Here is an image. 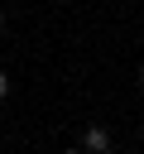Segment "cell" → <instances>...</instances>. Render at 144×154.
I'll return each mask as SVG.
<instances>
[{"instance_id": "obj_4", "label": "cell", "mask_w": 144, "mask_h": 154, "mask_svg": "<svg viewBox=\"0 0 144 154\" xmlns=\"http://www.w3.org/2000/svg\"><path fill=\"white\" fill-rule=\"evenodd\" d=\"M139 87H144V67H139Z\"/></svg>"}, {"instance_id": "obj_1", "label": "cell", "mask_w": 144, "mask_h": 154, "mask_svg": "<svg viewBox=\"0 0 144 154\" xmlns=\"http://www.w3.org/2000/svg\"><path fill=\"white\" fill-rule=\"evenodd\" d=\"M82 149H91V154H106V149H110V130H106V125H86V135H82Z\"/></svg>"}, {"instance_id": "obj_3", "label": "cell", "mask_w": 144, "mask_h": 154, "mask_svg": "<svg viewBox=\"0 0 144 154\" xmlns=\"http://www.w3.org/2000/svg\"><path fill=\"white\" fill-rule=\"evenodd\" d=\"M0 24H5V5H0Z\"/></svg>"}, {"instance_id": "obj_2", "label": "cell", "mask_w": 144, "mask_h": 154, "mask_svg": "<svg viewBox=\"0 0 144 154\" xmlns=\"http://www.w3.org/2000/svg\"><path fill=\"white\" fill-rule=\"evenodd\" d=\"M10 96V72H0V101Z\"/></svg>"}]
</instances>
